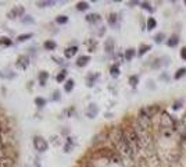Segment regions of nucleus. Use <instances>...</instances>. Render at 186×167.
<instances>
[{
	"mask_svg": "<svg viewBox=\"0 0 186 167\" xmlns=\"http://www.w3.org/2000/svg\"><path fill=\"white\" fill-rule=\"evenodd\" d=\"M108 137L113 141V143L115 145V149H117L118 155L125 156V158H132L135 155L133 149L131 148V145L128 143V141L124 137V131L121 127H114L113 130L108 132Z\"/></svg>",
	"mask_w": 186,
	"mask_h": 167,
	"instance_id": "1",
	"label": "nucleus"
},
{
	"mask_svg": "<svg viewBox=\"0 0 186 167\" xmlns=\"http://www.w3.org/2000/svg\"><path fill=\"white\" fill-rule=\"evenodd\" d=\"M160 127H161V132L165 138H169L172 134L177 131L178 121H175L174 117L168 114L167 112H162L160 114Z\"/></svg>",
	"mask_w": 186,
	"mask_h": 167,
	"instance_id": "2",
	"label": "nucleus"
},
{
	"mask_svg": "<svg viewBox=\"0 0 186 167\" xmlns=\"http://www.w3.org/2000/svg\"><path fill=\"white\" fill-rule=\"evenodd\" d=\"M122 131H124V137H125V139L128 141V143L131 145V148L133 149V152H138L139 149L142 148V142H140V139H139V135H138V132H136L133 124L124 127Z\"/></svg>",
	"mask_w": 186,
	"mask_h": 167,
	"instance_id": "3",
	"label": "nucleus"
},
{
	"mask_svg": "<svg viewBox=\"0 0 186 167\" xmlns=\"http://www.w3.org/2000/svg\"><path fill=\"white\" fill-rule=\"evenodd\" d=\"M33 148H35V150H38L39 153H43V152H46V150H47L49 142L43 137H40V135H36V137H33Z\"/></svg>",
	"mask_w": 186,
	"mask_h": 167,
	"instance_id": "4",
	"label": "nucleus"
},
{
	"mask_svg": "<svg viewBox=\"0 0 186 167\" xmlns=\"http://www.w3.org/2000/svg\"><path fill=\"white\" fill-rule=\"evenodd\" d=\"M25 15V9L24 6H15L7 13V17L10 20H14V18H18V17H24Z\"/></svg>",
	"mask_w": 186,
	"mask_h": 167,
	"instance_id": "5",
	"label": "nucleus"
},
{
	"mask_svg": "<svg viewBox=\"0 0 186 167\" xmlns=\"http://www.w3.org/2000/svg\"><path fill=\"white\" fill-rule=\"evenodd\" d=\"M142 112H143L147 117H150V119L153 120L154 116H157L160 113V107H158V104H150V106L142 107Z\"/></svg>",
	"mask_w": 186,
	"mask_h": 167,
	"instance_id": "6",
	"label": "nucleus"
},
{
	"mask_svg": "<svg viewBox=\"0 0 186 167\" xmlns=\"http://www.w3.org/2000/svg\"><path fill=\"white\" fill-rule=\"evenodd\" d=\"M15 66H17L20 70H27L28 66H29V57L25 55L20 56V57L17 59V61H15Z\"/></svg>",
	"mask_w": 186,
	"mask_h": 167,
	"instance_id": "7",
	"label": "nucleus"
},
{
	"mask_svg": "<svg viewBox=\"0 0 186 167\" xmlns=\"http://www.w3.org/2000/svg\"><path fill=\"white\" fill-rule=\"evenodd\" d=\"M85 113H86V117H89V119H96V116L99 114V107H97V104L90 103Z\"/></svg>",
	"mask_w": 186,
	"mask_h": 167,
	"instance_id": "8",
	"label": "nucleus"
},
{
	"mask_svg": "<svg viewBox=\"0 0 186 167\" xmlns=\"http://www.w3.org/2000/svg\"><path fill=\"white\" fill-rule=\"evenodd\" d=\"M76 53H78V46H76V45L68 46V47H65V50H64V57L69 60V59H72Z\"/></svg>",
	"mask_w": 186,
	"mask_h": 167,
	"instance_id": "9",
	"label": "nucleus"
},
{
	"mask_svg": "<svg viewBox=\"0 0 186 167\" xmlns=\"http://www.w3.org/2000/svg\"><path fill=\"white\" fill-rule=\"evenodd\" d=\"M99 77H100L99 73H90V74H87V77H86V85L89 86V88H92V86L96 84L97 79H99Z\"/></svg>",
	"mask_w": 186,
	"mask_h": 167,
	"instance_id": "10",
	"label": "nucleus"
},
{
	"mask_svg": "<svg viewBox=\"0 0 186 167\" xmlns=\"http://www.w3.org/2000/svg\"><path fill=\"white\" fill-rule=\"evenodd\" d=\"M107 22L110 27L113 28H117L118 27V14L117 13H110L107 17Z\"/></svg>",
	"mask_w": 186,
	"mask_h": 167,
	"instance_id": "11",
	"label": "nucleus"
},
{
	"mask_svg": "<svg viewBox=\"0 0 186 167\" xmlns=\"http://www.w3.org/2000/svg\"><path fill=\"white\" fill-rule=\"evenodd\" d=\"M85 18H86V21L89 22V24H97V22L102 21V17H100V14H97V13H90V14H87Z\"/></svg>",
	"mask_w": 186,
	"mask_h": 167,
	"instance_id": "12",
	"label": "nucleus"
},
{
	"mask_svg": "<svg viewBox=\"0 0 186 167\" xmlns=\"http://www.w3.org/2000/svg\"><path fill=\"white\" fill-rule=\"evenodd\" d=\"M114 49H115L114 39H113V38H108V39L106 40V43H104V50H106V53L111 55V53L114 52Z\"/></svg>",
	"mask_w": 186,
	"mask_h": 167,
	"instance_id": "13",
	"label": "nucleus"
},
{
	"mask_svg": "<svg viewBox=\"0 0 186 167\" xmlns=\"http://www.w3.org/2000/svg\"><path fill=\"white\" fill-rule=\"evenodd\" d=\"M47 79H49V73H47V71H40V73L38 74V81H39L40 86H45L46 82H47Z\"/></svg>",
	"mask_w": 186,
	"mask_h": 167,
	"instance_id": "14",
	"label": "nucleus"
},
{
	"mask_svg": "<svg viewBox=\"0 0 186 167\" xmlns=\"http://www.w3.org/2000/svg\"><path fill=\"white\" fill-rule=\"evenodd\" d=\"M89 61H90V56H87V55L79 56V57L76 59V66H78V67H85Z\"/></svg>",
	"mask_w": 186,
	"mask_h": 167,
	"instance_id": "15",
	"label": "nucleus"
},
{
	"mask_svg": "<svg viewBox=\"0 0 186 167\" xmlns=\"http://www.w3.org/2000/svg\"><path fill=\"white\" fill-rule=\"evenodd\" d=\"M136 56V50L133 47H129L125 50V53H124V59H125L126 61H131L133 57Z\"/></svg>",
	"mask_w": 186,
	"mask_h": 167,
	"instance_id": "16",
	"label": "nucleus"
},
{
	"mask_svg": "<svg viewBox=\"0 0 186 167\" xmlns=\"http://www.w3.org/2000/svg\"><path fill=\"white\" fill-rule=\"evenodd\" d=\"M178 43H179V36H178V35H171V36L167 39V45H168L169 47H175V46H178Z\"/></svg>",
	"mask_w": 186,
	"mask_h": 167,
	"instance_id": "17",
	"label": "nucleus"
},
{
	"mask_svg": "<svg viewBox=\"0 0 186 167\" xmlns=\"http://www.w3.org/2000/svg\"><path fill=\"white\" fill-rule=\"evenodd\" d=\"M156 27H157L156 18H154V17H149V18H147V21H146V29L153 31Z\"/></svg>",
	"mask_w": 186,
	"mask_h": 167,
	"instance_id": "18",
	"label": "nucleus"
},
{
	"mask_svg": "<svg viewBox=\"0 0 186 167\" xmlns=\"http://www.w3.org/2000/svg\"><path fill=\"white\" fill-rule=\"evenodd\" d=\"M74 86H75V81L74 79H67L65 84H64V91L67 92V93H69V92H72V89H74Z\"/></svg>",
	"mask_w": 186,
	"mask_h": 167,
	"instance_id": "19",
	"label": "nucleus"
},
{
	"mask_svg": "<svg viewBox=\"0 0 186 167\" xmlns=\"http://www.w3.org/2000/svg\"><path fill=\"white\" fill-rule=\"evenodd\" d=\"M0 167H14V160L11 158H4L0 160Z\"/></svg>",
	"mask_w": 186,
	"mask_h": 167,
	"instance_id": "20",
	"label": "nucleus"
},
{
	"mask_svg": "<svg viewBox=\"0 0 186 167\" xmlns=\"http://www.w3.org/2000/svg\"><path fill=\"white\" fill-rule=\"evenodd\" d=\"M149 50H151V46L150 45H140L138 49V56L139 57H142V56H144Z\"/></svg>",
	"mask_w": 186,
	"mask_h": 167,
	"instance_id": "21",
	"label": "nucleus"
},
{
	"mask_svg": "<svg viewBox=\"0 0 186 167\" xmlns=\"http://www.w3.org/2000/svg\"><path fill=\"white\" fill-rule=\"evenodd\" d=\"M43 47H45V50H56V47H57V43L54 42V40L49 39V40H46V42L43 43Z\"/></svg>",
	"mask_w": 186,
	"mask_h": 167,
	"instance_id": "22",
	"label": "nucleus"
},
{
	"mask_svg": "<svg viewBox=\"0 0 186 167\" xmlns=\"http://www.w3.org/2000/svg\"><path fill=\"white\" fill-rule=\"evenodd\" d=\"M110 75L113 77V78H117V77L120 75V66H118V64H113V66L110 67Z\"/></svg>",
	"mask_w": 186,
	"mask_h": 167,
	"instance_id": "23",
	"label": "nucleus"
},
{
	"mask_svg": "<svg viewBox=\"0 0 186 167\" xmlns=\"http://www.w3.org/2000/svg\"><path fill=\"white\" fill-rule=\"evenodd\" d=\"M13 45V40L9 36H2L0 38V46H4V47H10Z\"/></svg>",
	"mask_w": 186,
	"mask_h": 167,
	"instance_id": "24",
	"label": "nucleus"
},
{
	"mask_svg": "<svg viewBox=\"0 0 186 167\" xmlns=\"http://www.w3.org/2000/svg\"><path fill=\"white\" fill-rule=\"evenodd\" d=\"M33 36L32 32H28V33H21V35H18L17 36V42H25V40L31 39Z\"/></svg>",
	"mask_w": 186,
	"mask_h": 167,
	"instance_id": "25",
	"label": "nucleus"
},
{
	"mask_svg": "<svg viewBox=\"0 0 186 167\" xmlns=\"http://www.w3.org/2000/svg\"><path fill=\"white\" fill-rule=\"evenodd\" d=\"M67 78V70H61L60 73L56 75V81L58 82V84H61V82H64Z\"/></svg>",
	"mask_w": 186,
	"mask_h": 167,
	"instance_id": "26",
	"label": "nucleus"
},
{
	"mask_svg": "<svg viewBox=\"0 0 186 167\" xmlns=\"http://www.w3.org/2000/svg\"><path fill=\"white\" fill-rule=\"evenodd\" d=\"M89 7L90 6L87 2H78V3H76V10H78V11H86Z\"/></svg>",
	"mask_w": 186,
	"mask_h": 167,
	"instance_id": "27",
	"label": "nucleus"
},
{
	"mask_svg": "<svg viewBox=\"0 0 186 167\" xmlns=\"http://www.w3.org/2000/svg\"><path fill=\"white\" fill-rule=\"evenodd\" d=\"M186 75V68L185 67H182V68H178V71L174 74V79H180L182 77Z\"/></svg>",
	"mask_w": 186,
	"mask_h": 167,
	"instance_id": "28",
	"label": "nucleus"
},
{
	"mask_svg": "<svg viewBox=\"0 0 186 167\" xmlns=\"http://www.w3.org/2000/svg\"><path fill=\"white\" fill-rule=\"evenodd\" d=\"M14 77H15V74L11 73V71H9V70L0 71V78H7V79H10V78H14Z\"/></svg>",
	"mask_w": 186,
	"mask_h": 167,
	"instance_id": "29",
	"label": "nucleus"
},
{
	"mask_svg": "<svg viewBox=\"0 0 186 167\" xmlns=\"http://www.w3.org/2000/svg\"><path fill=\"white\" fill-rule=\"evenodd\" d=\"M56 22H57L58 25H64L68 22V17H67V15H57V17H56Z\"/></svg>",
	"mask_w": 186,
	"mask_h": 167,
	"instance_id": "30",
	"label": "nucleus"
},
{
	"mask_svg": "<svg viewBox=\"0 0 186 167\" xmlns=\"http://www.w3.org/2000/svg\"><path fill=\"white\" fill-rule=\"evenodd\" d=\"M140 7L143 10H146V11H149V13H153L154 11V7H151L150 3H147V2H140Z\"/></svg>",
	"mask_w": 186,
	"mask_h": 167,
	"instance_id": "31",
	"label": "nucleus"
},
{
	"mask_svg": "<svg viewBox=\"0 0 186 167\" xmlns=\"http://www.w3.org/2000/svg\"><path fill=\"white\" fill-rule=\"evenodd\" d=\"M165 39V33L164 32H158L154 35V42L156 43H162V40Z\"/></svg>",
	"mask_w": 186,
	"mask_h": 167,
	"instance_id": "32",
	"label": "nucleus"
},
{
	"mask_svg": "<svg viewBox=\"0 0 186 167\" xmlns=\"http://www.w3.org/2000/svg\"><path fill=\"white\" fill-rule=\"evenodd\" d=\"M46 103H47V100H46L45 97H36V99H35V104H36L38 107L46 106Z\"/></svg>",
	"mask_w": 186,
	"mask_h": 167,
	"instance_id": "33",
	"label": "nucleus"
},
{
	"mask_svg": "<svg viewBox=\"0 0 186 167\" xmlns=\"http://www.w3.org/2000/svg\"><path fill=\"white\" fill-rule=\"evenodd\" d=\"M56 4V2H50V0H45V2H36V6L38 7H47V6H53Z\"/></svg>",
	"mask_w": 186,
	"mask_h": 167,
	"instance_id": "34",
	"label": "nucleus"
},
{
	"mask_svg": "<svg viewBox=\"0 0 186 167\" xmlns=\"http://www.w3.org/2000/svg\"><path fill=\"white\" fill-rule=\"evenodd\" d=\"M129 84H131L132 88H135V86L139 84V77L138 75H131L129 77Z\"/></svg>",
	"mask_w": 186,
	"mask_h": 167,
	"instance_id": "35",
	"label": "nucleus"
},
{
	"mask_svg": "<svg viewBox=\"0 0 186 167\" xmlns=\"http://www.w3.org/2000/svg\"><path fill=\"white\" fill-rule=\"evenodd\" d=\"M182 104H183V100H182V99H179V100H177V102H174V104H172V110H179L180 107H182Z\"/></svg>",
	"mask_w": 186,
	"mask_h": 167,
	"instance_id": "36",
	"label": "nucleus"
},
{
	"mask_svg": "<svg viewBox=\"0 0 186 167\" xmlns=\"http://www.w3.org/2000/svg\"><path fill=\"white\" fill-rule=\"evenodd\" d=\"M60 99H61L60 91H54V92H53V96H51V100H53V102H58Z\"/></svg>",
	"mask_w": 186,
	"mask_h": 167,
	"instance_id": "37",
	"label": "nucleus"
},
{
	"mask_svg": "<svg viewBox=\"0 0 186 167\" xmlns=\"http://www.w3.org/2000/svg\"><path fill=\"white\" fill-rule=\"evenodd\" d=\"M87 45H89V52H95V49H96V46H97V42L96 40H89Z\"/></svg>",
	"mask_w": 186,
	"mask_h": 167,
	"instance_id": "38",
	"label": "nucleus"
},
{
	"mask_svg": "<svg viewBox=\"0 0 186 167\" xmlns=\"http://www.w3.org/2000/svg\"><path fill=\"white\" fill-rule=\"evenodd\" d=\"M161 64H162V59H156L154 63H151V68H158Z\"/></svg>",
	"mask_w": 186,
	"mask_h": 167,
	"instance_id": "39",
	"label": "nucleus"
},
{
	"mask_svg": "<svg viewBox=\"0 0 186 167\" xmlns=\"http://www.w3.org/2000/svg\"><path fill=\"white\" fill-rule=\"evenodd\" d=\"M22 22H24V24H32L33 18L31 15H24V17H22Z\"/></svg>",
	"mask_w": 186,
	"mask_h": 167,
	"instance_id": "40",
	"label": "nucleus"
},
{
	"mask_svg": "<svg viewBox=\"0 0 186 167\" xmlns=\"http://www.w3.org/2000/svg\"><path fill=\"white\" fill-rule=\"evenodd\" d=\"M160 79H162V81H165V82H168V81H169V77H168V74H167V73L161 74V75H160Z\"/></svg>",
	"mask_w": 186,
	"mask_h": 167,
	"instance_id": "41",
	"label": "nucleus"
},
{
	"mask_svg": "<svg viewBox=\"0 0 186 167\" xmlns=\"http://www.w3.org/2000/svg\"><path fill=\"white\" fill-rule=\"evenodd\" d=\"M180 57L186 61V47H182L180 49Z\"/></svg>",
	"mask_w": 186,
	"mask_h": 167,
	"instance_id": "42",
	"label": "nucleus"
},
{
	"mask_svg": "<svg viewBox=\"0 0 186 167\" xmlns=\"http://www.w3.org/2000/svg\"><path fill=\"white\" fill-rule=\"evenodd\" d=\"M4 158H6V150L0 146V160H2V159H4Z\"/></svg>",
	"mask_w": 186,
	"mask_h": 167,
	"instance_id": "43",
	"label": "nucleus"
},
{
	"mask_svg": "<svg viewBox=\"0 0 186 167\" xmlns=\"http://www.w3.org/2000/svg\"><path fill=\"white\" fill-rule=\"evenodd\" d=\"M129 6H136V4H138V6H140V2H129Z\"/></svg>",
	"mask_w": 186,
	"mask_h": 167,
	"instance_id": "44",
	"label": "nucleus"
},
{
	"mask_svg": "<svg viewBox=\"0 0 186 167\" xmlns=\"http://www.w3.org/2000/svg\"><path fill=\"white\" fill-rule=\"evenodd\" d=\"M35 167H40V160H39V159H36V160H35Z\"/></svg>",
	"mask_w": 186,
	"mask_h": 167,
	"instance_id": "45",
	"label": "nucleus"
},
{
	"mask_svg": "<svg viewBox=\"0 0 186 167\" xmlns=\"http://www.w3.org/2000/svg\"><path fill=\"white\" fill-rule=\"evenodd\" d=\"M0 146H2V135H0Z\"/></svg>",
	"mask_w": 186,
	"mask_h": 167,
	"instance_id": "46",
	"label": "nucleus"
},
{
	"mask_svg": "<svg viewBox=\"0 0 186 167\" xmlns=\"http://www.w3.org/2000/svg\"><path fill=\"white\" fill-rule=\"evenodd\" d=\"M185 6H186V0H185Z\"/></svg>",
	"mask_w": 186,
	"mask_h": 167,
	"instance_id": "47",
	"label": "nucleus"
},
{
	"mask_svg": "<svg viewBox=\"0 0 186 167\" xmlns=\"http://www.w3.org/2000/svg\"><path fill=\"white\" fill-rule=\"evenodd\" d=\"M185 116H186V114H185Z\"/></svg>",
	"mask_w": 186,
	"mask_h": 167,
	"instance_id": "48",
	"label": "nucleus"
}]
</instances>
